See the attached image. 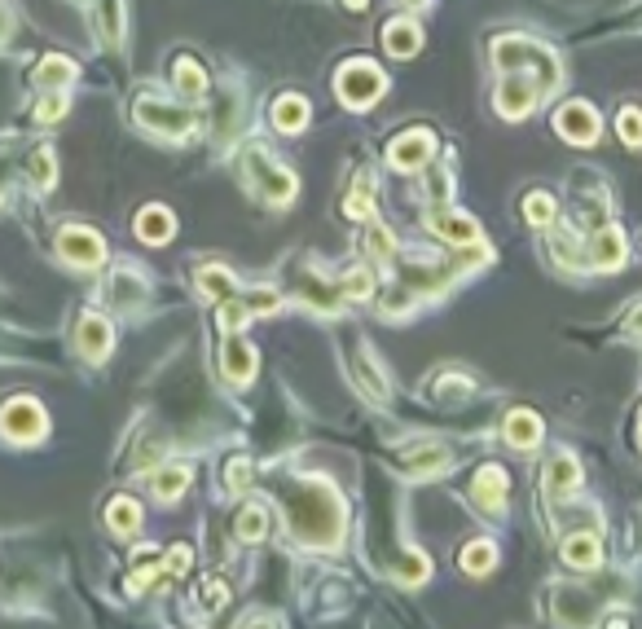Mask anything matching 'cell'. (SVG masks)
<instances>
[{"mask_svg":"<svg viewBox=\"0 0 642 629\" xmlns=\"http://www.w3.org/2000/svg\"><path fill=\"white\" fill-rule=\"evenodd\" d=\"M57 247H62V255L71 260L75 269H93V264H101V255H106V242H101L93 229H84V225L62 229Z\"/></svg>","mask_w":642,"mask_h":629,"instance_id":"obj_8","label":"cell"},{"mask_svg":"<svg viewBox=\"0 0 642 629\" xmlns=\"http://www.w3.org/2000/svg\"><path fill=\"white\" fill-rule=\"evenodd\" d=\"M607 629H629V625H625V621H620V616H616V621H612V625H607Z\"/></svg>","mask_w":642,"mask_h":629,"instance_id":"obj_44","label":"cell"},{"mask_svg":"<svg viewBox=\"0 0 642 629\" xmlns=\"http://www.w3.org/2000/svg\"><path fill=\"white\" fill-rule=\"evenodd\" d=\"M458 559H462V568H467V572L484 577V572H489V568L497 563V551H493V541H471L467 551L458 554Z\"/></svg>","mask_w":642,"mask_h":629,"instance_id":"obj_24","label":"cell"},{"mask_svg":"<svg viewBox=\"0 0 642 629\" xmlns=\"http://www.w3.org/2000/svg\"><path fill=\"white\" fill-rule=\"evenodd\" d=\"M493 62L502 67V71H528V67H537L545 88H554V84H559V62H554V53L542 49V45H533V40H523V36H506V40H497V45H493Z\"/></svg>","mask_w":642,"mask_h":629,"instance_id":"obj_1","label":"cell"},{"mask_svg":"<svg viewBox=\"0 0 642 629\" xmlns=\"http://www.w3.org/2000/svg\"><path fill=\"white\" fill-rule=\"evenodd\" d=\"M62 110H67V93H53L49 101H40V119H62Z\"/></svg>","mask_w":642,"mask_h":629,"instance_id":"obj_39","label":"cell"},{"mask_svg":"<svg viewBox=\"0 0 642 629\" xmlns=\"http://www.w3.org/2000/svg\"><path fill=\"white\" fill-rule=\"evenodd\" d=\"M339 295H347V300H370L374 295V282L366 269H352V273H344V286H339Z\"/></svg>","mask_w":642,"mask_h":629,"instance_id":"obj_30","label":"cell"},{"mask_svg":"<svg viewBox=\"0 0 642 629\" xmlns=\"http://www.w3.org/2000/svg\"><path fill=\"white\" fill-rule=\"evenodd\" d=\"M93 9H98L101 36H106V40H119V26H124V18H119V0H93Z\"/></svg>","mask_w":642,"mask_h":629,"instance_id":"obj_28","label":"cell"},{"mask_svg":"<svg viewBox=\"0 0 642 629\" xmlns=\"http://www.w3.org/2000/svg\"><path fill=\"white\" fill-rule=\"evenodd\" d=\"M198 286H202V295H212V300H229V295H233V277L224 273V269H202V273H198Z\"/></svg>","mask_w":642,"mask_h":629,"instance_id":"obj_27","label":"cell"},{"mask_svg":"<svg viewBox=\"0 0 642 629\" xmlns=\"http://www.w3.org/2000/svg\"><path fill=\"white\" fill-rule=\"evenodd\" d=\"M523 211H528V221H533V225H550V221H554V199L537 190V194H528V199H523Z\"/></svg>","mask_w":642,"mask_h":629,"instance_id":"obj_29","label":"cell"},{"mask_svg":"<svg viewBox=\"0 0 642 629\" xmlns=\"http://www.w3.org/2000/svg\"><path fill=\"white\" fill-rule=\"evenodd\" d=\"M383 45H388L392 57H409V53H419V45H422L419 23H409V18H392V23L383 26Z\"/></svg>","mask_w":642,"mask_h":629,"instance_id":"obj_12","label":"cell"},{"mask_svg":"<svg viewBox=\"0 0 642 629\" xmlns=\"http://www.w3.org/2000/svg\"><path fill=\"white\" fill-rule=\"evenodd\" d=\"M224 603H229V585L216 577H207L202 581V607H207V612H221Z\"/></svg>","mask_w":642,"mask_h":629,"instance_id":"obj_32","label":"cell"},{"mask_svg":"<svg viewBox=\"0 0 642 629\" xmlns=\"http://www.w3.org/2000/svg\"><path fill=\"white\" fill-rule=\"evenodd\" d=\"M629 330H634V335H642V308H634V313H629Z\"/></svg>","mask_w":642,"mask_h":629,"instance_id":"obj_41","label":"cell"},{"mask_svg":"<svg viewBox=\"0 0 642 629\" xmlns=\"http://www.w3.org/2000/svg\"><path fill=\"white\" fill-rule=\"evenodd\" d=\"M137 119H141L150 132H159V137H185L190 124H194V115H190V110L168 106V101H159V98H141V101H137Z\"/></svg>","mask_w":642,"mask_h":629,"instance_id":"obj_6","label":"cell"},{"mask_svg":"<svg viewBox=\"0 0 642 629\" xmlns=\"http://www.w3.org/2000/svg\"><path fill=\"white\" fill-rule=\"evenodd\" d=\"M247 304H224L221 308V326L224 330H243V322H247Z\"/></svg>","mask_w":642,"mask_h":629,"instance_id":"obj_35","label":"cell"},{"mask_svg":"<svg viewBox=\"0 0 642 629\" xmlns=\"http://www.w3.org/2000/svg\"><path fill=\"white\" fill-rule=\"evenodd\" d=\"M190 563H194V551H190V546H172V551H168V572H185Z\"/></svg>","mask_w":642,"mask_h":629,"instance_id":"obj_38","label":"cell"},{"mask_svg":"<svg viewBox=\"0 0 642 629\" xmlns=\"http://www.w3.org/2000/svg\"><path fill=\"white\" fill-rule=\"evenodd\" d=\"M110 344H115V330H110V322L106 317H84L79 326H75V348H79V356H88V361H106L110 356Z\"/></svg>","mask_w":642,"mask_h":629,"instance_id":"obj_10","label":"cell"},{"mask_svg":"<svg viewBox=\"0 0 642 629\" xmlns=\"http://www.w3.org/2000/svg\"><path fill=\"white\" fill-rule=\"evenodd\" d=\"M176 93L181 98H202L207 93V76H202V67H198L194 57H176Z\"/></svg>","mask_w":642,"mask_h":629,"instance_id":"obj_20","label":"cell"},{"mask_svg":"<svg viewBox=\"0 0 642 629\" xmlns=\"http://www.w3.org/2000/svg\"><path fill=\"white\" fill-rule=\"evenodd\" d=\"M251 476H255V471H251V462H233V467H229V489H233V493H243V489L251 484Z\"/></svg>","mask_w":642,"mask_h":629,"instance_id":"obj_37","label":"cell"},{"mask_svg":"<svg viewBox=\"0 0 642 629\" xmlns=\"http://www.w3.org/2000/svg\"><path fill=\"white\" fill-rule=\"evenodd\" d=\"M620 260H625V238H620L616 225H603L590 242V264H598V269H616Z\"/></svg>","mask_w":642,"mask_h":629,"instance_id":"obj_11","label":"cell"},{"mask_svg":"<svg viewBox=\"0 0 642 629\" xmlns=\"http://www.w3.org/2000/svg\"><path fill=\"white\" fill-rule=\"evenodd\" d=\"M400 5H422V0H400Z\"/></svg>","mask_w":642,"mask_h":629,"instance_id":"obj_45","label":"cell"},{"mask_svg":"<svg viewBox=\"0 0 642 629\" xmlns=\"http://www.w3.org/2000/svg\"><path fill=\"white\" fill-rule=\"evenodd\" d=\"M616 128H620V141L625 146H642V110H620V119H616Z\"/></svg>","mask_w":642,"mask_h":629,"instance_id":"obj_31","label":"cell"},{"mask_svg":"<svg viewBox=\"0 0 642 629\" xmlns=\"http://www.w3.org/2000/svg\"><path fill=\"white\" fill-rule=\"evenodd\" d=\"M172 229H176V221H172V211L168 207H146L141 216H137V238L141 242H168L172 238Z\"/></svg>","mask_w":642,"mask_h":629,"instance_id":"obj_15","label":"cell"},{"mask_svg":"<svg viewBox=\"0 0 642 629\" xmlns=\"http://www.w3.org/2000/svg\"><path fill=\"white\" fill-rule=\"evenodd\" d=\"M31 177L40 180V185H53V154L49 150H40L31 159Z\"/></svg>","mask_w":642,"mask_h":629,"instance_id":"obj_36","label":"cell"},{"mask_svg":"<svg viewBox=\"0 0 642 629\" xmlns=\"http://www.w3.org/2000/svg\"><path fill=\"white\" fill-rule=\"evenodd\" d=\"M542 84L528 76V71H506V76L497 79V93H493V101H497V110L506 115V119H523L537 101H542Z\"/></svg>","mask_w":642,"mask_h":629,"instance_id":"obj_3","label":"cell"},{"mask_svg":"<svg viewBox=\"0 0 642 629\" xmlns=\"http://www.w3.org/2000/svg\"><path fill=\"white\" fill-rule=\"evenodd\" d=\"M185 484H190V471H185L181 462H172V467H163V471L154 476V493H159V498H176Z\"/></svg>","mask_w":642,"mask_h":629,"instance_id":"obj_26","label":"cell"},{"mask_svg":"<svg viewBox=\"0 0 642 629\" xmlns=\"http://www.w3.org/2000/svg\"><path fill=\"white\" fill-rule=\"evenodd\" d=\"M243 629H273V625H269V621H247Z\"/></svg>","mask_w":642,"mask_h":629,"instance_id":"obj_42","label":"cell"},{"mask_svg":"<svg viewBox=\"0 0 642 629\" xmlns=\"http://www.w3.org/2000/svg\"><path fill=\"white\" fill-rule=\"evenodd\" d=\"M233 532H238L243 541H260V537L269 532V515H264L260 506H243L238 520H233Z\"/></svg>","mask_w":642,"mask_h":629,"instance_id":"obj_23","label":"cell"},{"mask_svg":"<svg viewBox=\"0 0 642 629\" xmlns=\"http://www.w3.org/2000/svg\"><path fill=\"white\" fill-rule=\"evenodd\" d=\"M383 88H388V76L374 62H347L339 71V98L347 106H357V110H366L370 101L383 98Z\"/></svg>","mask_w":642,"mask_h":629,"instance_id":"obj_2","label":"cell"},{"mask_svg":"<svg viewBox=\"0 0 642 629\" xmlns=\"http://www.w3.org/2000/svg\"><path fill=\"white\" fill-rule=\"evenodd\" d=\"M506 440H511L515 449H533V445L542 440V418L528 414V409H515V414L506 418Z\"/></svg>","mask_w":642,"mask_h":629,"instance_id":"obj_18","label":"cell"},{"mask_svg":"<svg viewBox=\"0 0 642 629\" xmlns=\"http://www.w3.org/2000/svg\"><path fill=\"white\" fill-rule=\"evenodd\" d=\"M224 375L233 383H251V375H255V348L247 339H238V335L224 344Z\"/></svg>","mask_w":642,"mask_h":629,"instance_id":"obj_13","label":"cell"},{"mask_svg":"<svg viewBox=\"0 0 642 629\" xmlns=\"http://www.w3.org/2000/svg\"><path fill=\"white\" fill-rule=\"evenodd\" d=\"M344 211L352 216V221H370V216H374V207H370V185H361V194H347Z\"/></svg>","mask_w":642,"mask_h":629,"instance_id":"obj_33","label":"cell"},{"mask_svg":"<svg viewBox=\"0 0 642 629\" xmlns=\"http://www.w3.org/2000/svg\"><path fill=\"white\" fill-rule=\"evenodd\" d=\"M347 9H366V0H344Z\"/></svg>","mask_w":642,"mask_h":629,"instance_id":"obj_43","label":"cell"},{"mask_svg":"<svg viewBox=\"0 0 642 629\" xmlns=\"http://www.w3.org/2000/svg\"><path fill=\"white\" fill-rule=\"evenodd\" d=\"M554 128L568 137L572 146H594V141H598V115H594L585 101H572V106H564V110L554 115Z\"/></svg>","mask_w":642,"mask_h":629,"instance_id":"obj_9","label":"cell"},{"mask_svg":"<svg viewBox=\"0 0 642 629\" xmlns=\"http://www.w3.org/2000/svg\"><path fill=\"white\" fill-rule=\"evenodd\" d=\"M475 502L489 506V510H502V498H506V471L502 467H484L480 476H475Z\"/></svg>","mask_w":642,"mask_h":629,"instance_id":"obj_17","label":"cell"},{"mask_svg":"<svg viewBox=\"0 0 642 629\" xmlns=\"http://www.w3.org/2000/svg\"><path fill=\"white\" fill-rule=\"evenodd\" d=\"M247 172H251V180L264 190V199H269V202H291V199H295V177H291L286 168H277L264 150L247 154Z\"/></svg>","mask_w":642,"mask_h":629,"instance_id":"obj_4","label":"cell"},{"mask_svg":"<svg viewBox=\"0 0 642 629\" xmlns=\"http://www.w3.org/2000/svg\"><path fill=\"white\" fill-rule=\"evenodd\" d=\"M431 150H436V141H431V132H422V128H414V132H405V137H396L392 146H388V163H392L396 172H419V168H427V159H431Z\"/></svg>","mask_w":642,"mask_h":629,"instance_id":"obj_7","label":"cell"},{"mask_svg":"<svg viewBox=\"0 0 642 629\" xmlns=\"http://www.w3.org/2000/svg\"><path fill=\"white\" fill-rule=\"evenodd\" d=\"M370 252L374 255H392V233H388V229H378V225L370 229Z\"/></svg>","mask_w":642,"mask_h":629,"instance_id":"obj_40","label":"cell"},{"mask_svg":"<svg viewBox=\"0 0 642 629\" xmlns=\"http://www.w3.org/2000/svg\"><path fill=\"white\" fill-rule=\"evenodd\" d=\"M106 524H110V532H137L141 529V506L132 502V498H115L110 502V510H106Z\"/></svg>","mask_w":642,"mask_h":629,"instance_id":"obj_22","label":"cell"},{"mask_svg":"<svg viewBox=\"0 0 642 629\" xmlns=\"http://www.w3.org/2000/svg\"><path fill=\"white\" fill-rule=\"evenodd\" d=\"M564 563L568 568H598V537L594 532H572L564 541Z\"/></svg>","mask_w":642,"mask_h":629,"instance_id":"obj_19","label":"cell"},{"mask_svg":"<svg viewBox=\"0 0 642 629\" xmlns=\"http://www.w3.org/2000/svg\"><path fill=\"white\" fill-rule=\"evenodd\" d=\"M243 304H247V313L255 317V313H273V308L282 304V295H277V291H251Z\"/></svg>","mask_w":642,"mask_h":629,"instance_id":"obj_34","label":"cell"},{"mask_svg":"<svg viewBox=\"0 0 642 629\" xmlns=\"http://www.w3.org/2000/svg\"><path fill=\"white\" fill-rule=\"evenodd\" d=\"M71 76H75V67L67 57H45L40 71H36V84H40V88H62Z\"/></svg>","mask_w":642,"mask_h":629,"instance_id":"obj_25","label":"cell"},{"mask_svg":"<svg viewBox=\"0 0 642 629\" xmlns=\"http://www.w3.org/2000/svg\"><path fill=\"white\" fill-rule=\"evenodd\" d=\"M0 31H5V14H0Z\"/></svg>","mask_w":642,"mask_h":629,"instance_id":"obj_46","label":"cell"},{"mask_svg":"<svg viewBox=\"0 0 642 629\" xmlns=\"http://www.w3.org/2000/svg\"><path fill=\"white\" fill-rule=\"evenodd\" d=\"M45 409L31 401V397H14V401L0 409V428L5 436H14V440H40L45 436Z\"/></svg>","mask_w":642,"mask_h":629,"instance_id":"obj_5","label":"cell"},{"mask_svg":"<svg viewBox=\"0 0 642 629\" xmlns=\"http://www.w3.org/2000/svg\"><path fill=\"white\" fill-rule=\"evenodd\" d=\"M431 229L445 233L449 242H458V247H462V242H480V225H475L471 216H462V211H436V216H431Z\"/></svg>","mask_w":642,"mask_h":629,"instance_id":"obj_14","label":"cell"},{"mask_svg":"<svg viewBox=\"0 0 642 629\" xmlns=\"http://www.w3.org/2000/svg\"><path fill=\"white\" fill-rule=\"evenodd\" d=\"M576 484H581V467H576L572 458H564V453H559V458H550V462H545V489H550L554 498L572 493Z\"/></svg>","mask_w":642,"mask_h":629,"instance_id":"obj_16","label":"cell"},{"mask_svg":"<svg viewBox=\"0 0 642 629\" xmlns=\"http://www.w3.org/2000/svg\"><path fill=\"white\" fill-rule=\"evenodd\" d=\"M273 124L282 128V132H299V128L308 124V101L304 98H277V106H273Z\"/></svg>","mask_w":642,"mask_h":629,"instance_id":"obj_21","label":"cell"}]
</instances>
